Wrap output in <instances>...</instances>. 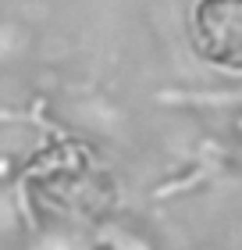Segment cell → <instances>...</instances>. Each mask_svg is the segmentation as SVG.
<instances>
[{
	"label": "cell",
	"instance_id": "6da1fadb",
	"mask_svg": "<svg viewBox=\"0 0 242 250\" xmlns=\"http://www.w3.org/2000/svg\"><path fill=\"white\" fill-rule=\"evenodd\" d=\"M192 47L203 61L242 72V0H196Z\"/></svg>",
	"mask_w": 242,
	"mask_h": 250
}]
</instances>
